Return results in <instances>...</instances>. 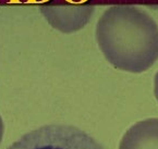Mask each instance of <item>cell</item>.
Wrapping results in <instances>:
<instances>
[{"mask_svg": "<svg viewBox=\"0 0 158 149\" xmlns=\"http://www.w3.org/2000/svg\"><path fill=\"white\" fill-rule=\"evenodd\" d=\"M95 35L104 57L118 70L142 73L158 60V25L138 7H109L98 19Z\"/></svg>", "mask_w": 158, "mask_h": 149, "instance_id": "cell-1", "label": "cell"}, {"mask_svg": "<svg viewBox=\"0 0 158 149\" xmlns=\"http://www.w3.org/2000/svg\"><path fill=\"white\" fill-rule=\"evenodd\" d=\"M8 149H105L86 132L71 125L49 124L24 134Z\"/></svg>", "mask_w": 158, "mask_h": 149, "instance_id": "cell-2", "label": "cell"}, {"mask_svg": "<svg viewBox=\"0 0 158 149\" xmlns=\"http://www.w3.org/2000/svg\"><path fill=\"white\" fill-rule=\"evenodd\" d=\"M94 6H40V12L52 28L64 34L82 29L91 21Z\"/></svg>", "mask_w": 158, "mask_h": 149, "instance_id": "cell-3", "label": "cell"}, {"mask_svg": "<svg viewBox=\"0 0 158 149\" xmlns=\"http://www.w3.org/2000/svg\"><path fill=\"white\" fill-rule=\"evenodd\" d=\"M119 149H158V119L135 123L126 131Z\"/></svg>", "mask_w": 158, "mask_h": 149, "instance_id": "cell-4", "label": "cell"}, {"mask_svg": "<svg viewBox=\"0 0 158 149\" xmlns=\"http://www.w3.org/2000/svg\"><path fill=\"white\" fill-rule=\"evenodd\" d=\"M67 3L69 4H74V6H83L86 2H88L90 0H64Z\"/></svg>", "mask_w": 158, "mask_h": 149, "instance_id": "cell-5", "label": "cell"}, {"mask_svg": "<svg viewBox=\"0 0 158 149\" xmlns=\"http://www.w3.org/2000/svg\"><path fill=\"white\" fill-rule=\"evenodd\" d=\"M154 95L158 101V72L156 73L154 78Z\"/></svg>", "mask_w": 158, "mask_h": 149, "instance_id": "cell-6", "label": "cell"}, {"mask_svg": "<svg viewBox=\"0 0 158 149\" xmlns=\"http://www.w3.org/2000/svg\"><path fill=\"white\" fill-rule=\"evenodd\" d=\"M2 136H4V122H2V119L0 117V143L2 141Z\"/></svg>", "mask_w": 158, "mask_h": 149, "instance_id": "cell-7", "label": "cell"}, {"mask_svg": "<svg viewBox=\"0 0 158 149\" xmlns=\"http://www.w3.org/2000/svg\"><path fill=\"white\" fill-rule=\"evenodd\" d=\"M49 0H28V2L30 3H45Z\"/></svg>", "mask_w": 158, "mask_h": 149, "instance_id": "cell-8", "label": "cell"}]
</instances>
